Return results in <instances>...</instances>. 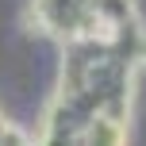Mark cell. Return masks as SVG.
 I'll return each mask as SVG.
<instances>
[{
	"label": "cell",
	"instance_id": "cell-1",
	"mask_svg": "<svg viewBox=\"0 0 146 146\" xmlns=\"http://www.w3.org/2000/svg\"><path fill=\"white\" fill-rule=\"evenodd\" d=\"M146 69V27L131 12L62 42V81L38 146H123L135 81Z\"/></svg>",
	"mask_w": 146,
	"mask_h": 146
},
{
	"label": "cell",
	"instance_id": "cell-2",
	"mask_svg": "<svg viewBox=\"0 0 146 146\" xmlns=\"http://www.w3.org/2000/svg\"><path fill=\"white\" fill-rule=\"evenodd\" d=\"M0 146H31V139H27L8 115H0Z\"/></svg>",
	"mask_w": 146,
	"mask_h": 146
}]
</instances>
